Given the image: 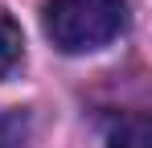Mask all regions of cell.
Returning <instances> with one entry per match:
<instances>
[{"instance_id":"obj_1","label":"cell","mask_w":152,"mask_h":148,"mask_svg":"<svg viewBox=\"0 0 152 148\" xmlns=\"http://www.w3.org/2000/svg\"><path fill=\"white\" fill-rule=\"evenodd\" d=\"M127 17L124 0H50L45 4V37L62 53H91L119 37Z\"/></svg>"},{"instance_id":"obj_2","label":"cell","mask_w":152,"mask_h":148,"mask_svg":"<svg viewBox=\"0 0 152 148\" xmlns=\"http://www.w3.org/2000/svg\"><path fill=\"white\" fill-rule=\"evenodd\" d=\"M111 148H152V127H148V115L132 111V115H119L111 123Z\"/></svg>"},{"instance_id":"obj_3","label":"cell","mask_w":152,"mask_h":148,"mask_svg":"<svg viewBox=\"0 0 152 148\" xmlns=\"http://www.w3.org/2000/svg\"><path fill=\"white\" fill-rule=\"evenodd\" d=\"M21 29H17V21L0 8V78H8L12 74V66L21 62Z\"/></svg>"},{"instance_id":"obj_4","label":"cell","mask_w":152,"mask_h":148,"mask_svg":"<svg viewBox=\"0 0 152 148\" xmlns=\"http://www.w3.org/2000/svg\"><path fill=\"white\" fill-rule=\"evenodd\" d=\"M25 140H29V115L0 107V148H25Z\"/></svg>"}]
</instances>
